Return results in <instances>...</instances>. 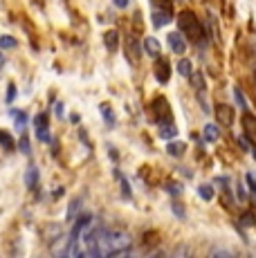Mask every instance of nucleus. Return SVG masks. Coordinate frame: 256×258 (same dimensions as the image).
<instances>
[{
    "instance_id": "2eb2a0df",
    "label": "nucleus",
    "mask_w": 256,
    "mask_h": 258,
    "mask_svg": "<svg viewBox=\"0 0 256 258\" xmlns=\"http://www.w3.org/2000/svg\"><path fill=\"white\" fill-rule=\"evenodd\" d=\"M164 140H173L175 135H178V128L175 126H166V123H162V133H160Z\"/></svg>"
},
{
    "instance_id": "20e7f679",
    "label": "nucleus",
    "mask_w": 256,
    "mask_h": 258,
    "mask_svg": "<svg viewBox=\"0 0 256 258\" xmlns=\"http://www.w3.org/2000/svg\"><path fill=\"white\" fill-rule=\"evenodd\" d=\"M153 72H155V79L162 83V86H164V83H169V79H171V66H169V61H166V58L157 56Z\"/></svg>"
},
{
    "instance_id": "4468645a",
    "label": "nucleus",
    "mask_w": 256,
    "mask_h": 258,
    "mask_svg": "<svg viewBox=\"0 0 256 258\" xmlns=\"http://www.w3.org/2000/svg\"><path fill=\"white\" fill-rule=\"evenodd\" d=\"M205 140L207 142H216V140H218V128H216L214 123L205 126Z\"/></svg>"
},
{
    "instance_id": "7c9ffc66",
    "label": "nucleus",
    "mask_w": 256,
    "mask_h": 258,
    "mask_svg": "<svg viewBox=\"0 0 256 258\" xmlns=\"http://www.w3.org/2000/svg\"><path fill=\"white\" fill-rule=\"evenodd\" d=\"M56 117H58V119L63 117V103H56Z\"/></svg>"
},
{
    "instance_id": "412c9836",
    "label": "nucleus",
    "mask_w": 256,
    "mask_h": 258,
    "mask_svg": "<svg viewBox=\"0 0 256 258\" xmlns=\"http://www.w3.org/2000/svg\"><path fill=\"white\" fill-rule=\"evenodd\" d=\"M18 148H21L23 155H29V153H32V151H29V140H27V135L21 137V142H18Z\"/></svg>"
},
{
    "instance_id": "9d476101",
    "label": "nucleus",
    "mask_w": 256,
    "mask_h": 258,
    "mask_svg": "<svg viewBox=\"0 0 256 258\" xmlns=\"http://www.w3.org/2000/svg\"><path fill=\"white\" fill-rule=\"evenodd\" d=\"M36 182H38V168L36 166H29L27 173H25V184L29 188H34V186H36Z\"/></svg>"
},
{
    "instance_id": "6ab92c4d",
    "label": "nucleus",
    "mask_w": 256,
    "mask_h": 258,
    "mask_svg": "<svg viewBox=\"0 0 256 258\" xmlns=\"http://www.w3.org/2000/svg\"><path fill=\"white\" fill-rule=\"evenodd\" d=\"M155 9H162V12H169L171 14V0H151Z\"/></svg>"
},
{
    "instance_id": "6e6552de",
    "label": "nucleus",
    "mask_w": 256,
    "mask_h": 258,
    "mask_svg": "<svg viewBox=\"0 0 256 258\" xmlns=\"http://www.w3.org/2000/svg\"><path fill=\"white\" fill-rule=\"evenodd\" d=\"M151 18H153L155 27H164V25H169V21H171V14L169 12H162V9H153Z\"/></svg>"
},
{
    "instance_id": "f3484780",
    "label": "nucleus",
    "mask_w": 256,
    "mask_h": 258,
    "mask_svg": "<svg viewBox=\"0 0 256 258\" xmlns=\"http://www.w3.org/2000/svg\"><path fill=\"white\" fill-rule=\"evenodd\" d=\"M189 77H191V86H194L196 90H203V88H205V81H203V77H200L198 72H191Z\"/></svg>"
},
{
    "instance_id": "ddd939ff",
    "label": "nucleus",
    "mask_w": 256,
    "mask_h": 258,
    "mask_svg": "<svg viewBox=\"0 0 256 258\" xmlns=\"http://www.w3.org/2000/svg\"><path fill=\"white\" fill-rule=\"evenodd\" d=\"M178 70H180L182 77H189V74L194 72V66H191V61H189V58H182V61L178 63Z\"/></svg>"
},
{
    "instance_id": "7ed1b4c3",
    "label": "nucleus",
    "mask_w": 256,
    "mask_h": 258,
    "mask_svg": "<svg viewBox=\"0 0 256 258\" xmlns=\"http://www.w3.org/2000/svg\"><path fill=\"white\" fill-rule=\"evenodd\" d=\"M90 222H92V216L90 213H83L81 218L75 222V227H72V231H70V240H68V247H72V245H77L79 242V236L83 234V231L90 227Z\"/></svg>"
},
{
    "instance_id": "0eeeda50",
    "label": "nucleus",
    "mask_w": 256,
    "mask_h": 258,
    "mask_svg": "<svg viewBox=\"0 0 256 258\" xmlns=\"http://www.w3.org/2000/svg\"><path fill=\"white\" fill-rule=\"evenodd\" d=\"M103 41H106L108 52H115V49L119 47V34H117L115 29H108V32L103 34Z\"/></svg>"
},
{
    "instance_id": "393cba45",
    "label": "nucleus",
    "mask_w": 256,
    "mask_h": 258,
    "mask_svg": "<svg viewBox=\"0 0 256 258\" xmlns=\"http://www.w3.org/2000/svg\"><path fill=\"white\" fill-rule=\"evenodd\" d=\"M7 103H12L14 99H16V86H14V83H9V88H7Z\"/></svg>"
},
{
    "instance_id": "cd10ccee",
    "label": "nucleus",
    "mask_w": 256,
    "mask_h": 258,
    "mask_svg": "<svg viewBox=\"0 0 256 258\" xmlns=\"http://www.w3.org/2000/svg\"><path fill=\"white\" fill-rule=\"evenodd\" d=\"M238 144L245 148V151H249V140H247V137H238Z\"/></svg>"
},
{
    "instance_id": "a211bd4d",
    "label": "nucleus",
    "mask_w": 256,
    "mask_h": 258,
    "mask_svg": "<svg viewBox=\"0 0 256 258\" xmlns=\"http://www.w3.org/2000/svg\"><path fill=\"white\" fill-rule=\"evenodd\" d=\"M166 151H169L173 157H180L182 151H184V144H169V146H166Z\"/></svg>"
},
{
    "instance_id": "5701e85b",
    "label": "nucleus",
    "mask_w": 256,
    "mask_h": 258,
    "mask_svg": "<svg viewBox=\"0 0 256 258\" xmlns=\"http://www.w3.org/2000/svg\"><path fill=\"white\" fill-rule=\"evenodd\" d=\"M36 137L41 142H50L52 137H50V131H47V128H36Z\"/></svg>"
},
{
    "instance_id": "1a4fd4ad",
    "label": "nucleus",
    "mask_w": 256,
    "mask_h": 258,
    "mask_svg": "<svg viewBox=\"0 0 256 258\" xmlns=\"http://www.w3.org/2000/svg\"><path fill=\"white\" fill-rule=\"evenodd\" d=\"M243 126H245V133H247V135H256V117L254 115H243Z\"/></svg>"
},
{
    "instance_id": "72a5a7b5",
    "label": "nucleus",
    "mask_w": 256,
    "mask_h": 258,
    "mask_svg": "<svg viewBox=\"0 0 256 258\" xmlns=\"http://www.w3.org/2000/svg\"><path fill=\"white\" fill-rule=\"evenodd\" d=\"M254 160H256V148H254Z\"/></svg>"
},
{
    "instance_id": "473e14b6",
    "label": "nucleus",
    "mask_w": 256,
    "mask_h": 258,
    "mask_svg": "<svg viewBox=\"0 0 256 258\" xmlns=\"http://www.w3.org/2000/svg\"><path fill=\"white\" fill-rule=\"evenodd\" d=\"M5 66V58H3V54H0V68H3Z\"/></svg>"
},
{
    "instance_id": "c85d7f7f",
    "label": "nucleus",
    "mask_w": 256,
    "mask_h": 258,
    "mask_svg": "<svg viewBox=\"0 0 256 258\" xmlns=\"http://www.w3.org/2000/svg\"><path fill=\"white\" fill-rule=\"evenodd\" d=\"M112 3H115V7H119V9L128 7V0H112Z\"/></svg>"
},
{
    "instance_id": "dca6fc26",
    "label": "nucleus",
    "mask_w": 256,
    "mask_h": 258,
    "mask_svg": "<svg viewBox=\"0 0 256 258\" xmlns=\"http://www.w3.org/2000/svg\"><path fill=\"white\" fill-rule=\"evenodd\" d=\"M9 115L14 117V121L18 123V128H23V126H25V121H27V115H25V112H23V110H12V112H9Z\"/></svg>"
},
{
    "instance_id": "4be33fe9",
    "label": "nucleus",
    "mask_w": 256,
    "mask_h": 258,
    "mask_svg": "<svg viewBox=\"0 0 256 258\" xmlns=\"http://www.w3.org/2000/svg\"><path fill=\"white\" fill-rule=\"evenodd\" d=\"M79 209H81V200H75V202L70 205V209H68V220H72V218L77 216Z\"/></svg>"
},
{
    "instance_id": "a878e982",
    "label": "nucleus",
    "mask_w": 256,
    "mask_h": 258,
    "mask_svg": "<svg viewBox=\"0 0 256 258\" xmlns=\"http://www.w3.org/2000/svg\"><path fill=\"white\" fill-rule=\"evenodd\" d=\"M34 123H36V128H47V115H38Z\"/></svg>"
},
{
    "instance_id": "c756f323",
    "label": "nucleus",
    "mask_w": 256,
    "mask_h": 258,
    "mask_svg": "<svg viewBox=\"0 0 256 258\" xmlns=\"http://www.w3.org/2000/svg\"><path fill=\"white\" fill-rule=\"evenodd\" d=\"M247 182H249V186H252V191L256 193V180H254L252 175H247Z\"/></svg>"
},
{
    "instance_id": "f257e3e1",
    "label": "nucleus",
    "mask_w": 256,
    "mask_h": 258,
    "mask_svg": "<svg viewBox=\"0 0 256 258\" xmlns=\"http://www.w3.org/2000/svg\"><path fill=\"white\" fill-rule=\"evenodd\" d=\"M178 25H180V29L186 34V38L189 41H200L203 38V25H200L198 21V16H196L194 12H180L178 14Z\"/></svg>"
},
{
    "instance_id": "bb28decb",
    "label": "nucleus",
    "mask_w": 256,
    "mask_h": 258,
    "mask_svg": "<svg viewBox=\"0 0 256 258\" xmlns=\"http://www.w3.org/2000/svg\"><path fill=\"white\" fill-rule=\"evenodd\" d=\"M234 97H236V101H238V106H247V103H245V97H243V92H240L238 90V88H236V90H234Z\"/></svg>"
},
{
    "instance_id": "39448f33",
    "label": "nucleus",
    "mask_w": 256,
    "mask_h": 258,
    "mask_svg": "<svg viewBox=\"0 0 256 258\" xmlns=\"http://www.w3.org/2000/svg\"><path fill=\"white\" fill-rule=\"evenodd\" d=\"M216 119H218L223 126H231V123H234V110H231L227 103H218V106H216Z\"/></svg>"
},
{
    "instance_id": "9b49d317",
    "label": "nucleus",
    "mask_w": 256,
    "mask_h": 258,
    "mask_svg": "<svg viewBox=\"0 0 256 258\" xmlns=\"http://www.w3.org/2000/svg\"><path fill=\"white\" fill-rule=\"evenodd\" d=\"M144 49H146V54H151V56H160V43H157L155 38H146Z\"/></svg>"
},
{
    "instance_id": "f03ea898",
    "label": "nucleus",
    "mask_w": 256,
    "mask_h": 258,
    "mask_svg": "<svg viewBox=\"0 0 256 258\" xmlns=\"http://www.w3.org/2000/svg\"><path fill=\"white\" fill-rule=\"evenodd\" d=\"M151 110H153V115H155V121L157 123H166V121H171V106H169V101H166L164 97H157L153 103H151Z\"/></svg>"
},
{
    "instance_id": "423d86ee",
    "label": "nucleus",
    "mask_w": 256,
    "mask_h": 258,
    "mask_svg": "<svg viewBox=\"0 0 256 258\" xmlns=\"http://www.w3.org/2000/svg\"><path fill=\"white\" fill-rule=\"evenodd\" d=\"M169 47L173 49L175 54H182L186 49V43H184V38H182L178 32H171L169 34Z\"/></svg>"
},
{
    "instance_id": "b1692460",
    "label": "nucleus",
    "mask_w": 256,
    "mask_h": 258,
    "mask_svg": "<svg viewBox=\"0 0 256 258\" xmlns=\"http://www.w3.org/2000/svg\"><path fill=\"white\" fill-rule=\"evenodd\" d=\"M198 193H200V198H205V200H211V198H214V191H211V186H200L198 188Z\"/></svg>"
},
{
    "instance_id": "2f4dec72",
    "label": "nucleus",
    "mask_w": 256,
    "mask_h": 258,
    "mask_svg": "<svg viewBox=\"0 0 256 258\" xmlns=\"http://www.w3.org/2000/svg\"><path fill=\"white\" fill-rule=\"evenodd\" d=\"M252 220H254V218H252V216H249V213H247V216H243V222H245V225H254V222H252Z\"/></svg>"
},
{
    "instance_id": "aec40b11",
    "label": "nucleus",
    "mask_w": 256,
    "mask_h": 258,
    "mask_svg": "<svg viewBox=\"0 0 256 258\" xmlns=\"http://www.w3.org/2000/svg\"><path fill=\"white\" fill-rule=\"evenodd\" d=\"M0 47H3V49H12V47H16V41H14L12 36H7V34H5V36H0Z\"/></svg>"
},
{
    "instance_id": "f8f14e48",
    "label": "nucleus",
    "mask_w": 256,
    "mask_h": 258,
    "mask_svg": "<svg viewBox=\"0 0 256 258\" xmlns=\"http://www.w3.org/2000/svg\"><path fill=\"white\" fill-rule=\"evenodd\" d=\"M0 146H3L5 151H12L14 148V140H12V135H9L7 131H0Z\"/></svg>"
}]
</instances>
